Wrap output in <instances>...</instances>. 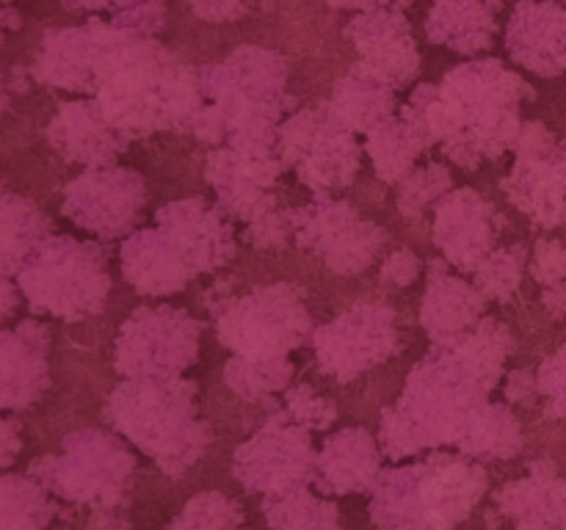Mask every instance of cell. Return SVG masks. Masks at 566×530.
I'll return each mask as SVG.
<instances>
[{
    "label": "cell",
    "mask_w": 566,
    "mask_h": 530,
    "mask_svg": "<svg viewBox=\"0 0 566 530\" xmlns=\"http://www.w3.org/2000/svg\"><path fill=\"white\" fill-rule=\"evenodd\" d=\"M534 88L497 59H470L446 72L442 83H420L403 108L412 110L442 155L464 171L497 160L514 147L523 119L520 105Z\"/></svg>",
    "instance_id": "obj_1"
},
{
    "label": "cell",
    "mask_w": 566,
    "mask_h": 530,
    "mask_svg": "<svg viewBox=\"0 0 566 530\" xmlns=\"http://www.w3.org/2000/svg\"><path fill=\"white\" fill-rule=\"evenodd\" d=\"M92 99L130 141L160 130H188L205 103L199 70L158 39L133 36L116 25L94 66Z\"/></svg>",
    "instance_id": "obj_2"
},
{
    "label": "cell",
    "mask_w": 566,
    "mask_h": 530,
    "mask_svg": "<svg viewBox=\"0 0 566 530\" xmlns=\"http://www.w3.org/2000/svg\"><path fill=\"white\" fill-rule=\"evenodd\" d=\"M503 373L462 348H434L407 375L396 406L381 412L379 445L390 462L459 445L475 409L490 401Z\"/></svg>",
    "instance_id": "obj_3"
},
{
    "label": "cell",
    "mask_w": 566,
    "mask_h": 530,
    "mask_svg": "<svg viewBox=\"0 0 566 530\" xmlns=\"http://www.w3.org/2000/svg\"><path fill=\"white\" fill-rule=\"evenodd\" d=\"M291 66L282 53L241 44L227 59L199 66L202 108L188 132L230 149H276V127L293 110Z\"/></svg>",
    "instance_id": "obj_4"
},
{
    "label": "cell",
    "mask_w": 566,
    "mask_h": 530,
    "mask_svg": "<svg viewBox=\"0 0 566 530\" xmlns=\"http://www.w3.org/2000/svg\"><path fill=\"white\" fill-rule=\"evenodd\" d=\"M199 384L191 379H125L105 401V420L125 442L147 453L160 473L182 478L213 442L199 420Z\"/></svg>",
    "instance_id": "obj_5"
},
{
    "label": "cell",
    "mask_w": 566,
    "mask_h": 530,
    "mask_svg": "<svg viewBox=\"0 0 566 530\" xmlns=\"http://www.w3.org/2000/svg\"><path fill=\"white\" fill-rule=\"evenodd\" d=\"M486 489L484 464L464 453H434L418 464L381 469L370 491V519L379 530H457Z\"/></svg>",
    "instance_id": "obj_6"
},
{
    "label": "cell",
    "mask_w": 566,
    "mask_h": 530,
    "mask_svg": "<svg viewBox=\"0 0 566 530\" xmlns=\"http://www.w3.org/2000/svg\"><path fill=\"white\" fill-rule=\"evenodd\" d=\"M31 312L55 315L66 324L103 312L111 296L108 252L97 241L48 235L17 274Z\"/></svg>",
    "instance_id": "obj_7"
},
{
    "label": "cell",
    "mask_w": 566,
    "mask_h": 530,
    "mask_svg": "<svg viewBox=\"0 0 566 530\" xmlns=\"http://www.w3.org/2000/svg\"><path fill=\"white\" fill-rule=\"evenodd\" d=\"M213 329L227 351L254 362L287 357L310 342L315 331L304 290L291 282L254 287L219 304L213 309Z\"/></svg>",
    "instance_id": "obj_8"
},
{
    "label": "cell",
    "mask_w": 566,
    "mask_h": 530,
    "mask_svg": "<svg viewBox=\"0 0 566 530\" xmlns=\"http://www.w3.org/2000/svg\"><path fill=\"white\" fill-rule=\"evenodd\" d=\"M28 475L66 502L122 508L133 489L136 456L116 434L83 428L64 436L59 456L36 458Z\"/></svg>",
    "instance_id": "obj_9"
},
{
    "label": "cell",
    "mask_w": 566,
    "mask_h": 530,
    "mask_svg": "<svg viewBox=\"0 0 566 530\" xmlns=\"http://www.w3.org/2000/svg\"><path fill=\"white\" fill-rule=\"evenodd\" d=\"M276 155L315 197L352 186L363 163L357 136L332 119L326 105L291 110L276 127Z\"/></svg>",
    "instance_id": "obj_10"
},
{
    "label": "cell",
    "mask_w": 566,
    "mask_h": 530,
    "mask_svg": "<svg viewBox=\"0 0 566 530\" xmlns=\"http://www.w3.org/2000/svg\"><path fill=\"white\" fill-rule=\"evenodd\" d=\"M202 324L188 309L138 307L114 342V368L125 379H175L199 359Z\"/></svg>",
    "instance_id": "obj_11"
},
{
    "label": "cell",
    "mask_w": 566,
    "mask_h": 530,
    "mask_svg": "<svg viewBox=\"0 0 566 530\" xmlns=\"http://www.w3.org/2000/svg\"><path fill=\"white\" fill-rule=\"evenodd\" d=\"M293 241L318 254L332 274L359 276L385 248L387 230L354 204L318 193L304 208H293Z\"/></svg>",
    "instance_id": "obj_12"
},
{
    "label": "cell",
    "mask_w": 566,
    "mask_h": 530,
    "mask_svg": "<svg viewBox=\"0 0 566 530\" xmlns=\"http://www.w3.org/2000/svg\"><path fill=\"white\" fill-rule=\"evenodd\" d=\"M321 370L337 381L359 379L401 351L398 315L390 304H357L310 337Z\"/></svg>",
    "instance_id": "obj_13"
},
{
    "label": "cell",
    "mask_w": 566,
    "mask_h": 530,
    "mask_svg": "<svg viewBox=\"0 0 566 530\" xmlns=\"http://www.w3.org/2000/svg\"><path fill=\"white\" fill-rule=\"evenodd\" d=\"M313 431L276 412L241 442L232 458V475L249 495H280L313 484L315 447Z\"/></svg>",
    "instance_id": "obj_14"
},
{
    "label": "cell",
    "mask_w": 566,
    "mask_h": 530,
    "mask_svg": "<svg viewBox=\"0 0 566 530\" xmlns=\"http://www.w3.org/2000/svg\"><path fill=\"white\" fill-rule=\"evenodd\" d=\"M144 208L147 182L136 169L125 166L86 169L66 182L61 202V213L99 241H116L136 232Z\"/></svg>",
    "instance_id": "obj_15"
},
{
    "label": "cell",
    "mask_w": 566,
    "mask_h": 530,
    "mask_svg": "<svg viewBox=\"0 0 566 530\" xmlns=\"http://www.w3.org/2000/svg\"><path fill=\"white\" fill-rule=\"evenodd\" d=\"M343 36L352 42L357 53L354 70L387 83L398 92L418 81L420 75V50L412 33V22L403 11L396 9H368L357 11L343 28Z\"/></svg>",
    "instance_id": "obj_16"
},
{
    "label": "cell",
    "mask_w": 566,
    "mask_h": 530,
    "mask_svg": "<svg viewBox=\"0 0 566 530\" xmlns=\"http://www.w3.org/2000/svg\"><path fill=\"white\" fill-rule=\"evenodd\" d=\"M155 226L193 276L219 271L238 252L232 219L202 197L166 202L155 210Z\"/></svg>",
    "instance_id": "obj_17"
},
{
    "label": "cell",
    "mask_w": 566,
    "mask_h": 530,
    "mask_svg": "<svg viewBox=\"0 0 566 530\" xmlns=\"http://www.w3.org/2000/svg\"><path fill=\"white\" fill-rule=\"evenodd\" d=\"M503 215L473 188H453L434 204V243L451 268L473 274L495 248L503 232Z\"/></svg>",
    "instance_id": "obj_18"
},
{
    "label": "cell",
    "mask_w": 566,
    "mask_h": 530,
    "mask_svg": "<svg viewBox=\"0 0 566 530\" xmlns=\"http://www.w3.org/2000/svg\"><path fill=\"white\" fill-rule=\"evenodd\" d=\"M111 31V20L99 17H88L83 25L48 31L31 66L33 81L61 92L94 94V66Z\"/></svg>",
    "instance_id": "obj_19"
},
{
    "label": "cell",
    "mask_w": 566,
    "mask_h": 530,
    "mask_svg": "<svg viewBox=\"0 0 566 530\" xmlns=\"http://www.w3.org/2000/svg\"><path fill=\"white\" fill-rule=\"evenodd\" d=\"M514 64L542 77L566 72V9L553 0H520L503 33Z\"/></svg>",
    "instance_id": "obj_20"
},
{
    "label": "cell",
    "mask_w": 566,
    "mask_h": 530,
    "mask_svg": "<svg viewBox=\"0 0 566 530\" xmlns=\"http://www.w3.org/2000/svg\"><path fill=\"white\" fill-rule=\"evenodd\" d=\"M48 141L55 152L70 163H81L86 169H105L114 166L116 158L127 149L130 138L122 136L103 116L94 99H72L55 108L48 125Z\"/></svg>",
    "instance_id": "obj_21"
},
{
    "label": "cell",
    "mask_w": 566,
    "mask_h": 530,
    "mask_svg": "<svg viewBox=\"0 0 566 530\" xmlns=\"http://www.w3.org/2000/svg\"><path fill=\"white\" fill-rule=\"evenodd\" d=\"M486 315V296L451 271L446 259H431L420 301V326L434 348H451Z\"/></svg>",
    "instance_id": "obj_22"
},
{
    "label": "cell",
    "mask_w": 566,
    "mask_h": 530,
    "mask_svg": "<svg viewBox=\"0 0 566 530\" xmlns=\"http://www.w3.org/2000/svg\"><path fill=\"white\" fill-rule=\"evenodd\" d=\"M50 329L25 320L0 331V412L33 406L50 386Z\"/></svg>",
    "instance_id": "obj_23"
},
{
    "label": "cell",
    "mask_w": 566,
    "mask_h": 530,
    "mask_svg": "<svg viewBox=\"0 0 566 530\" xmlns=\"http://www.w3.org/2000/svg\"><path fill=\"white\" fill-rule=\"evenodd\" d=\"M381 453L379 439L368 428H343L332 434L315 453L313 486L321 495H359V491H374L376 480L381 475Z\"/></svg>",
    "instance_id": "obj_24"
},
{
    "label": "cell",
    "mask_w": 566,
    "mask_h": 530,
    "mask_svg": "<svg viewBox=\"0 0 566 530\" xmlns=\"http://www.w3.org/2000/svg\"><path fill=\"white\" fill-rule=\"evenodd\" d=\"M492 502L514 530H566V475L556 462H534L525 478L497 489Z\"/></svg>",
    "instance_id": "obj_25"
},
{
    "label": "cell",
    "mask_w": 566,
    "mask_h": 530,
    "mask_svg": "<svg viewBox=\"0 0 566 530\" xmlns=\"http://www.w3.org/2000/svg\"><path fill=\"white\" fill-rule=\"evenodd\" d=\"M119 263L125 282L142 296H175L197 279L171 252L158 226L130 232L119 246Z\"/></svg>",
    "instance_id": "obj_26"
},
{
    "label": "cell",
    "mask_w": 566,
    "mask_h": 530,
    "mask_svg": "<svg viewBox=\"0 0 566 530\" xmlns=\"http://www.w3.org/2000/svg\"><path fill=\"white\" fill-rule=\"evenodd\" d=\"M503 193L534 224L558 226L566 221V186L553 155H517L509 177L501 182Z\"/></svg>",
    "instance_id": "obj_27"
},
{
    "label": "cell",
    "mask_w": 566,
    "mask_h": 530,
    "mask_svg": "<svg viewBox=\"0 0 566 530\" xmlns=\"http://www.w3.org/2000/svg\"><path fill=\"white\" fill-rule=\"evenodd\" d=\"M437 147L429 127L401 105L398 114L379 121L365 132V152L374 160V171L381 182L398 186L409 171L415 169L418 158Z\"/></svg>",
    "instance_id": "obj_28"
},
{
    "label": "cell",
    "mask_w": 566,
    "mask_h": 530,
    "mask_svg": "<svg viewBox=\"0 0 566 530\" xmlns=\"http://www.w3.org/2000/svg\"><path fill=\"white\" fill-rule=\"evenodd\" d=\"M426 36L440 47L479 59L495 44L497 11L481 0H434L426 14Z\"/></svg>",
    "instance_id": "obj_29"
},
{
    "label": "cell",
    "mask_w": 566,
    "mask_h": 530,
    "mask_svg": "<svg viewBox=\"0 0 566 530\" xmlns=\"http://www.w3.org/2000/svg\"><path fill=\"white\" fill-rule=\"evenodd\" d=\"M396 94L398 92L392 86H387V83L376 81V77L365 75V72L352 66L332 86L329 99L324 105L332 114V119L340 121L346 130H352L357 136V132H368L370 127H376L379 121L398 114Z\"/></svg>",
    "instance_id": "obj_30"
},
{
    "label": "cell",
    "mask_w": 566,
    "mask_h": 530,
    "mask_svg": "<svg viewBox=\"0 0 566 530\" xmlns=\"http://www.w3.org/2000/svg\"><path fill=\"white\" fill-rule=\"evenodd\" d=\"M205 177L216 191V204L230 215L232 221H252L263 219L271 210L280 208V197L271 188H263L254 182L252 177L243 174L235 163L230 160L224 147H216L205 158Z\"/></svg>",
    "instance_id": "obj_31"
},
{
    "label": "cell",
    "mask_w": 566,
    "mask_h": 530,
    "mask_svg": "<svg viewBox=\"0 0 566 530\" xmlns=\"http://www.w3.org/2000/svg\"><path fill=\"white\" fill-rule=\"evenodd\" d=\"M48 235H53L48 215L31 199L0 188V276L20 274Z\"/></svg>",
    "instance_id": "obj_32"
},
{
    "label": "cell",
    "mask_w": 566,
    "mask_h": 530,
    "mask_svg": "<svg viewBox=\"0 0 566 530\" xmlns=\"http://www.w3.org/2000/svg\"><path fill=\"white\" fill-rule=\"evenodd\" d=\"M457 447L459 453L481 464L506 462L523 451V425L506 403L486 401L475 409Z\"/></svg>",
    "instance_id": "obj_33"
},
{
    "label": "cell",
    "mask_w": 566,
    "mask_h": 530,
    "mask_svg": "<svg viewBox=\"0 0 566 530\" xmlns=\"http://www.w3.org/2000/svg\"><path fill=\"white\" fill-rule=\"evenodd\" d=\"M260 511L269 530H343L335 502L313 495L310 486L263 497Z\"/></svg>",
    "instance_id": "obj_34"
},
{
    "label": "cell",
    "mask_w": 566,
    "mask_h": 530,
    "mask_svg": "<svg viewBox=\"0 0 566 530\" xmlns=\"http://www.w3.org/2000/svg\"><path fill=\"white\" fill-rule=\"evenodd\" d=\"M59 506L31 475H0V530H48Z\"/></svg>",
    "instance_id": "obj_35"
},
{
    "label": "cell",
    "mask_w": 566,
    "mask_h": 530,
    "mask_svg": "<svg viewBox=\"0 0 566 530\" xmlns=\"http://www.w3.org/2000/svg\"><path fill=\"white\" fill-rule=\"evenodd\" d=\"M293 362L287 357L282 359H265V362H254V359L232 357L224 364V384L235 392L241 401L247 403H265L269 406L274 395L285 392L293 381Z\"/></svg>",
    "instance_id": "obj_36"
},
{
    "label": "cell",
    "mask_w": 566,
    "mask_h": 530,
    "mask_svg": "<svg viewBox=\"0 0 566 530\" xmlns=\"http://www.w3.org/2000/svg\"><path fill=\"white\" fill-rule=\"evenodd\" d=\"M525 268H528V248L523 243L492 248L479 268L473 271L475 287L486 296V301L509 304L520 293Z\"/></svg>",
    "instance_id": "obj_37"
},
{
    "label": "cell",
    "mask_w": 566,
    "mask_h": 530,
    "mask_svg": "<svg viewBox=\"0 0 566 530\" xmlns=\"http://www.w3.org/2000/svg\"><path fill=\"white\" fill-rule=\"evenodd\" d=\"M453 191V177L446 163L415 166L396 186V208L403 219H420L431 204Z\"/></svg>",
    "instance_id": "obj_38"
},
{
    "label": "cell",
    "mask_w": 566,
    "mask_h": 530,
    "mask_svg": "<svg viewBox=\"0 0 566 530\" xmlns=\"http://www.w3.org/2000/svg\"><path fill=\"white\" fill-rule=\"evenodd\" d=\"M243 511L224 491H199L169 522V530H241Z\"/></svg>",
    "instance_id": "obj_39"
},
{
    "label": "cell",
    "mask_w": 566,
    "mask_h": 530,
    "mask_svg": "<svg viewBox=\"0 0 566 530\" xmlns=\"http://www.w3.org/2000/svg\"><path fill=\"white\" fill-rule=\"evenodd\" d=\"M282 412L307 431H326L337 420V406L310 384H293L282 392Z\"/></svg>",
    "instance_id": "obj_40"
},
{
    "label": "cell",
    "mask_w": 566,
    "mask_h": 530,
    "mask_svg": "<svg viewBox=\"0 0 566 530\" xmlns=\"http://www.w3.org/2000/svg\"><path fill=\"white\" fill-rule=\"evenodd\" d=\"M166 20H169L166 0H136V3L125 6L122 11L111 14V22L119 31L147 39H158L166 31Z\"/></svg>",
    "instance_id": "obj_41"
},
{
    "label": "cell",
    "mask_w": 566,
    "mask_h": 530,
    "mask_svg": "<svg viewBox=\"0 0 566 530\" xmlns=\"http://www.w3.org/2000/svg\"><path fill=\"white\" fill-rule=\"evenodd\" d=\"M243 241L249 246L260 248V252H274V248H285L293 241V208H276L263 219L252 221L243 230Z\"/></svg>",
    "instance_id": "obj_42"
},
{
    "label": "cell",
    "mask_w": 566,
    "mask_h": 530,
    "mask_svg": "<svg viewBox=\"0 0 566 530\" xmlns=\"http://www.w3.org/2000/svg\"><path fill=\"white\" fill-rule=\"evenodd\" d=\"M536 381H539V395L551 403V412L566 414V346L542 364Z\"/></svg>",
    "instance_id": "obj_43"
},
{
    "label": "cell",
    "mask_w": 566,
    "mask_h": 530,
    "mask_svg": "<svg viewBox=\"0 0 566 530\" xmlns=\"http://www.w3.org/2000/svg\"><path fill=\"white\" fill-rule=\"evenodd\" d=\"M531 274L542 285H556L566 279V243L564 241H539L534 257H531Z\"/></svg>",
    "instance_id": "obj_44"
},
{
    "label": "cell",
    "mask_w": 566,
    "mask_h": 530,
    "mask_svg": "<svg viewBox=\"0 0 566 530\" xmlns=\"http://www.w3.org/2000/svg\"><path fill=\"white\" fill-rule=\"evenodd\" d=\"M420 271H423V263H420V257L412 252V248H396V252L381 263L379 279L381 285L409 287L418 282Z\"/></svg>",
    "instance_id": "obj_45"
},
{
    "label": "cell",
    "mask_w": 566,
    "mask_h": 530,
    "mask_svg": "<svg viewBox=\"0 0 566 530\" xmlns=\"http://www.w3.org/2000/svg\"><path fill=\"white\" fill-rule=\"evenodd\" d=\"M188 9L210 25H227V22H238L252 11L254 0H186Z\"/></svg>",
    "instance_id": "obj_46"
},
{
    "label": "cell",
    "mask_w": 566,
    "mask_h": 530,
    "mask_svg": "<svg viewBox=\"0 0 566 530\" xmlns=\"http://www.w3.org/2000/svg\"><path fill=\"white\" fill-rule=\"evenodd\" d=\"M503 395L509 403H520V406H534L536 395H539V381L536 373L520 368L506 373V384H503Z\"/></svg>",
    "instance_id": "obj_47"
},
{
    "label": "cell",
    "mask_w": 566,
    "mask_h": 530,
    "mask_svg": "<svg viewBox=\"0 0 566 530\" xmlns=\"http://www.w3.org/2000/svg\"><path fill=\"white\" fill-rule=\"evenodd\" d=\"M20 451H22L20 420L3 417V414H0V469L14 464V458L20 456Z\"/></svg>",
    "instance_id": "obj_48"
},
{
    "label": "cell",
    "mask_w": 566,
    "mask_h": 530,
    "mask_svg": "<svg viewBox=\"0 0 566 530\" xmlns=\"http://www.w3.org/2000/svg\"><path fill=\"white\" fill-rule=\"evenodd\" d=\"M130 3H136V0H61V6L72 14H99V11L116 14Z\"/></svg>",
    "instance_id": "obj_49"
},
{
    "label": "cell",
    "mask_w": 566,
    "mask_h": 530,
    "mask_svg": "<svg viewBox=\"0 0 566 530\" xmlns=\"http://www.w3.org/2000/svg\"><path fill=\"white\" fill-rule=\"evenodd\" d=\"M83 530H133V524L116 508H94Z\"/></svg>",
    "instance_id": "obj_50"
},
{
    "label": "cell",
    "mask_w": 566,
    "mask_h": 530,
    "mask_svg": "<svg viewBox=\"0 0 566 530\" xmlns=\"http://www.w3.org/2000/svg\"><path fill=\"white\" fill-rule=\"evenodd\" d=\"M20 285L11 282V276H0V324L9 320L20 307Z\"/></svg>",
    "instance_id": "obj_51"
},
{
    "label": "cell",
    "mask_w": 566,
    "mask_h": 530,
    "mask_svg": "<svg viewBox=\"0 0 566 530\" xmlns=\"http://www.w3.org/2000/svg\"><path fill=\"white\" fill-rule=\"evenodd\" d=\"M545 307L547 312L553 315H566V279L564 282H556V285H551L545 290Z\"/></svg>",
    "instance_id": "obj_52"
},
{
    "label": "cell",
    "mask_w": 566,
    "mask_h": 530,
    "mask_svg": "<svg viewBox=\"0 0 566 530\" xmlns=\"http://www.w3.org/2000/svg\"><path fill=\"white\" fill-rule=\"evenodd\" d=\"M332 9H346V11H368L376 9V0H324Z\"/></svg>",
    "instance_id": "obj_53"
},
{
    "label": "cell",
    "mask_w": 566,
    "mask_h": 530,
    "mask_svg": "<svg viewBox=\"0 0 566 530\" xmlns=\"http://www.w3.org/2000/svg\"><path fill=\"white\" fill-rule=\"evenodd\" d=\"M20 14L14 9H0V47H3V33L20 28Z\"/></svg>",
    "instance_id": "obj_54"
},
{
    "label": "cell",
    "mask_w": 566,
    "mask_h": 530,
    "mask_svg": "<svg viewBox=\"0 0 566 530\" xmlns=\"http://www.w3.org/2000/svg\"><path fill=\"white\" fill-rule=\"evenodd\" d=\"M415 0H376L379 9H396V11H407Z\"/></svg>",
    "instance_id": "obj_55"
},
{
    "label": "cell",
    "mask_w": 566,
    "mask_h": 530,
    "mask_svg": "<svg viewBox=\"0 0 566 530\" xmlns=\"http://www.w3.org/2000/svg\"><path fill=\"white\" fill-rule=\"evenodd\" d=\"M6 105H9V97H6V88H3V83H0V116H3Z\"/></svg>",
    "instance_id": "obj_56"
},
{
    "label": "cell",
    "mask_w": 566,
    "mask_h": 530,
    "mask_svg": "<svg viewBox=\"0 0 566 530\" xmlns=\"http://www.w3.org/2000/svg\"><path fill=\"white\" fill-rule=\"evenodd\" d=\"M55 530H66V528H55Z\"/></svg>",
    "instance_id": "obj_57"
},
{
    "label": "cell",
    "mask_w": 566,
    "mask_h": 530,
    "mask_svg": "<svg viewBox=\"0 0 566 530\" xmlns=\"http://www.w3.org/2000/svg\"><path fill=\"white\" fill-rule=\"evenodd\" d=\"M564 3H566V0H564Z\"/></svg>",
    "instance_id": "obj_58"
}]
</instances>
